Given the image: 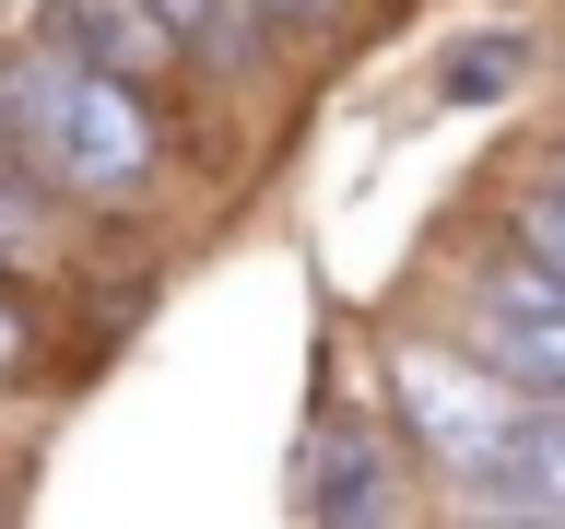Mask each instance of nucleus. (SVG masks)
<instances>
[{"mask_svg": "<svg viewBox=\"0 0 565 529\" xmlns=\"http://www.w3.org/2000/svg\"><path fill=\"white\" fill-rule=\"evenodd\" d=\"M0 141H12V165L71 188V201H141L153 165H166V130H153V106L141 83L118 71L71 60L60 35L47 47H0Z\"/></svg>", "mask_w": 565, "mask_h": 529, "instance_id": "f257e3e1", "label": "nucleus"}, {"mask_svg": "<svg viewBox=\"0 0 565 529\" xmlns=\"http://www.w3.org/2000/svg\"><path fill=\"white\" fill-rule=\"evenodd\" d=\"M388 400H401V435H413L436 471H494L507 458V423H519V388L494 377V365H471V353H436V342H413V353H388Z\"/></svg>", "mask_w": 565, "mask_h": 529, "instance_id": "f03ea898", "label": "nucleus"}, {"mask_svg": "<svg viewBox=\"0 0 565 529\" xmlns=\"http://www.w3.org/2000/svg\"><path fill=\"white\" fill-rule=\"evenodd\" d=\"M459 506H471V518H542V529H565V400H519L507 458H494V471H459Z\"/></svg>", "mask_w": 565, "mask_h": 529, "instance_id": "7ed1b4c3", "label": "nucleus"}, {"mask_svg": "<svg viewBox=\"0 0 565 529\" xmlns=\"http://www.w3.org/2000/svg\"><path fill=\"white\" fill-rule=\"evenodd\" d=\"M47 35H60L71 60L118 71V83H177V60H189V35H177L153 0H60Z\"/></svg>", "mask_w": 565, "mask_h": 529, "instance_id": "20e7f679", "label": "nucleus"}, {"mask_svg": "<svg viewBox=\"0 0 565 529\" xmlns=\"http://www.w3.org/2000/svg\"><path fill=\"white\" fill-rule=\"evenodd\" d=\"M483 365L519 388V400H565V306L554 317H494L483 306Z\"/></svg>", "mask_w": 565, "mask_h": 529, "instance_id": "39448f33", "label": "nucleus"}, {"mask_svg": "<svg viewBox=\"0 0 565 529\" xmlns=\"http://www.w3.org/2000/svg\"><path fill=\"white\" fill-rule=\"evenodd\" d=\"M307 506H318V518H388V458H377V435H365V423H330Z\"/></svg>", "mask_w": 565, "mask_h": 529, "instance_id": "423d86ee", "label": "nucleus"}, {"mask_svg": "<svg viewBox=\"0 0 565 529\" xmlns=\"http://www.w3.org/2000/svg\"><path fill=\"white\" fill-rule=\"evenodd\" d=\"M519 71H530V35H471V47H448V106H494V95H519Z\"/></svg>", "mask_w": 565, "mask_h": 529, "instance_id": "0eeeda50", "label": "nucleus"}, {"mask_svg": "<svg viewBox=\"0 0 565 529\" xmlns=\"http://www.w3.org/2000/svg\"><path fill=\"white\" fill-rule=\"evenodd\" d=\"M153 12H166L201 60H236V47H247V0H153Z\"/></svg>", "mask_w": 565, "mask_h": 529, "instance_id": "6e6552de", "label": "nucleus"}, {"mask_svg": "<svg viewBox=\"0 0 565 529\" xmlns=\"http://www.w3.org/2000/svg\"><path fill=\"white\" fill-rule=\"evenodd\" d=\"M507 236H519L530 259H554V271H565V176H542V188H519V212H507Z\"/></svg>", "mask_w": 565, "mask_h": 529, "instance_id": "1a4fd4ad", "label": "nucleus"}, {"mask_svg": "<svg viewBox=\"0 0 565 529\" xmlns=\"http://www.w3.org/2000/svg\"><path fill=\"white\" fill-rule=\"evenodd\" d=\"M35 365V330H24V306H0V388Z\"/></svg>", "mask_w": 565, "mask_h": 529, "instance_id": "9d476101", "label": "nucleus"}, {"mask_svg": "<svg viewBox=\"0 0 565 529\" xmlns=\"http://www.w3.org/2000/svg\"><path fill=\"white\" fill-rule=\"evenodd\" d=\"M0 236H12V247H35V236H47V224H35V201L12 188V176H0Z\"/></svg>", "mask_w": 565, "mask_h": 529, "instance_id": "9b49d317", "label": "nucleus"}, {"mask_svg": "<svg viewBox=\"0 0 565 529\" xmlns=\"http://www.w3.org/2000/svg\"><path fill=\"white\" fill-rule=\"evenodd\" d=\"M318 12H330V0H247V24H282V35H295V24H318Z\"/></svg>", "mask_w": 565, "mask_h": 529, "instance_id": "f8f14e48", "label": "nucleus"}, {"mask_svg": "<svg viewBox=\"0 0 565 529\" xmlns=\"http://www.w3.org/2000/svg\"><path fill=\"white\" fill-rule=\"evenodd\" d=\"M554 176H565V165H554Z\"/></svg>", "mask_w": 565, "mask_h": 529, "instance_id": "ddd939ff", "label": "nucleus"}]
</instances>
